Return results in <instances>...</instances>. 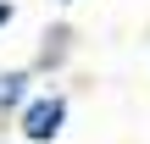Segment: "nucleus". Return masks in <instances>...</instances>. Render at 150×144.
Segmentation results:
<instances>
[{
	"label": "nucleus",
	"mask_w": 150,
	"mask_h": 144,
	"mask_svg": "<svg viewBox=\"0 0 150 144\" xmlns=\"http://www.w3.org/2000/svg\"><path fill=\"white\" fill-rule=\"evenodd\" d=\"M61 117H67V100H61V94L33 100V105H28V117H22V133H28L33 144H45V139H56V133H61Z\"/></svg>",
	"instance_id": "obj_1"
},
{
	"label": "nucleus",
	"mask_w": 150,
	"mask_h": 144,
	"mask_svg": "<svg viewBox=\"0 0 150 144\" xmlns=\"http://www.w3.org/2000/svg\"><path fill=\"white\" fill-rule=\"evenodd\" d=\"M22 89H28V78H22V72H6V78H0V111H6V105H17V100H22Z\"/></svg>",
	"instance_id": "obj_2"
},
{
	"label": "nucleus",
	"mask_w": 150,
	"mask_h": 144,
	"mask_svg": "<svg viewBox=\"0 0 150 144\" xmlns=\"http://www.w3.org/2000/svg\"><path fill=\"white\" fill-rule=\"evenodd\" d=\"M0 22H11V6H6V0H0Z\"/></svg>",
	"instance_id": "obj_3"
}]
</instances>
